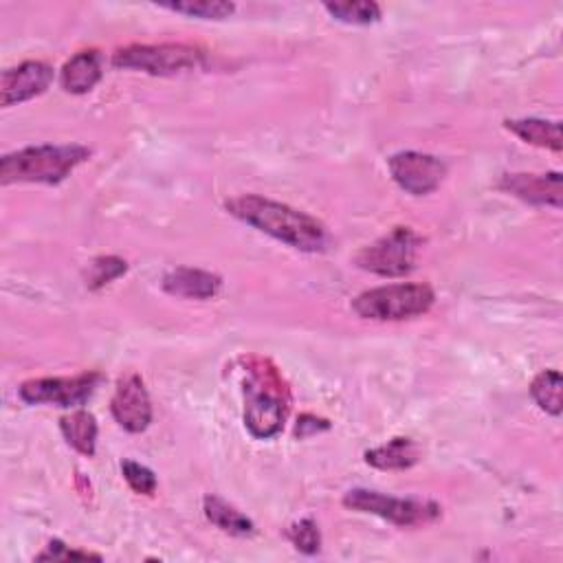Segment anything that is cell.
<instances>
[{
  "label": "cell",
  "mask_w": 563,
  "mask_h": 563,
  "mask_svg": "<svg viewBox=\"0 0 563 563\" xmlns=\"http://www.w3.org/2000/svg\"><path fill=\"white\" fill-rule=\"evenodd\" d=\"M286 537L291 539V543L304 552V554H315L319 552L321 548V535H319V526L315 524V519L306 517L297 524H293L289 530H286Z\"/></svg>",
  "instance_id": "cell-23"
},
{
  "label": "cell",
  "mask_w": 563,
  "mask_h": 563,
  "mask_svg": "<svg viewBox=\"0 0 563 563\" xmlns=\"http://www.w3.org/2000/svg\"><path fill=\"white\" fill-rule=\"evenodd\" d=\"M324 10L339 23L345 25H372L382 19V8L370 0H356V3H326Z\"/></svg>",
  "instance_id": "cell-21"
},
{
  "label": "cell",
  "mask_w": 563,
  "mask_h": 563,
  "mask_svg": "<svg viewBox=\"0 0 563 563\" xmlns=\"http://www.w3.org/2000/svg\"><path fill=\"white\" fill-rule=\"evenodd\" d=\"M159 8L203 21H223L236 12L234 3H223V0H183V3H161Z\"/></svg>",
  "instance_id": "cell-19"
},
{
  "label": "cell",
  "mask_w": 563,
  "mask_h": 563,
  "mask_svg": "<svg viewBox=\"0 0 563 563\" xmlns=\"http://www.w3.org/2000/svg\"><path fill=\"white\" fill-rule=\"evenodd\" d=\"M227 212L238 221L256 227L258 232L300 251L315 254L324 251L328 245V232L324 223L284 203L247 195L227 201Z\"/></svg>",
  "instance_id": "cell-1"
},
{
  "label": "cell",
  "mask_w": 563,
  "mask_h": 563,
  "mask_svg": "<svg viewBox=\"0 0 563 563\" xmlns=\"http://www.w3.org/2000/svg\"><path fill=\"white\" fill-rule=\"evenodd\" d=\"M392 178L412 197H425L434 192L447 174V165L432 154L399 152L388 161Z\"/></svg>",
  "instance_id": "cell-9"
},
{
  "label": "cell",
  "mask_w": 563,
  "mask_h": 563,
  "mask_svg": "<svg viewBox=\"0 0 563 563\" xmlns=\"http://www.w3.org/2000/svg\"><path fill=\"white\" fill-rule=\"evenodd\" d=\"M506 128L517 134L521 141L546 148L552 152H561V124L559 121H546V119H508L504 121Z\"/></svg>",
  "instance_id": "cell-16"
},
{
  "label": "cell",
  "mask_w": 563,
  "mask_h": 563,
  "mask_svg": "<svg viewBox=\"0 0 563 563\" xmlns=\"http://www.w3.org/2000/svg\"><path fill=\"white\" fill-rule=\"evenodd\" d=\"M421 243V236H417L410 227H397L377 243L363 247L356 256V265L363 271L384 278H403L414 271Z\"/></svg>",
  "instance_id": "cell-6"
},
{
  "label": "cell",
  "mask_w": 563,
  "mask_h": 563,
  "mask_svg": "<svg viewBox=\"0 0 563 563\" xmlns=\"http://www.w3.org/2000/svg\"><path fill=\"white\" fill-rule=\"evenodd\" d=\"M99 384H102L99 372H84V374H78V377L32 379L21 386V399L30 406L51 403L58 408H80L93 397Z\"/></svg>",
  "instance_id": "cell-8"
},
{
  "label": "cell",
  "mask_w": 563,
  "mask_h": 563,
  "mask_svg": "<svg viewBox=\"0 0 563 563\" xmlns=\"http://www.w3.org/2000/svg\"><path fill=\"white\" fill-rule=\"evenodd\" d=\"M421 458V449L412 438H392L390 443L365 451V462L382 471H406Z\"/></svg>",
  "instance_id": "cell-15"
},
{
  "label": "cell",
  "mask_w": 563,
  "mask_h": 563,
  "mask_svg": "<svg viewBox=\"0 0 563 563\" xmlns=\"http://www.w3.org/2000/svg\"><path fill=\"white\" fill-rule=\"evenodd\" d=\"M328 427H330L328 421L317 419V417H310V414H304V417L297 421L295 434H297V438H308V436H313V434H317V432H326Z\"/></svg>",
  "instance_id": "cell-26"
},
{
  "label": "cell",
  "mask_w": 563,
  "mask_h": 563,
  "mask_svg": "<svg viewBox=\"0 0 563 563\" xmlns=\"http://www.w3.org/2000/svg\"><path fill=\"white\" fill-rule=\"evenodd\" d=\"M223 280L210 271L178 267L163 278V289L169 295L187 300H212L219 295Z\"/></svg>",
  "instance_id": "cell-13"
},
{
  "label": "cell",
  "mask_w": 563,
  "mask_h": 563,
  "mask_svg": "<svg viewBox=\"0 0 563 563\" xmlns=\"http://www.w3.org/2000/svg\"><path fill=\"white\" fill-rule=\"evenodd\" d=\"M102 75H104L102 54L99 51H80L62 67L60 84L67 93L84 95L91 89H95V84L102 80Z\"/></svg>",
  "instance_id": "cell-14"
},
{
  "label": "cell",
  "mask_w": 563,
  "mask_h": 563,
  "mask_svg": "<svg viewBox=\"0 0 563 563\" xmlns=\"http://www.w3.org/2000/svg\"><path fill=\"white\" fill-rule=\"evenodd\" d=\"M504 192L521 199L530 206L561 208V174H506L500 183Z\"/></svg>",
  "instance_id": "cell-12"
},
{
  "label": "cell",
  "mask_w": 563,
  "mask_h": 563,
  "mask_svg": "<svg viewBox=\"0 0 563 563\" xmlns=\"http://www.w3.org/2000/svg\"><path fill=\"white\" fill-rule=\"evenodd\" d=\"M203 54L187 45H132L119 49L113 58L117 69H134L150 75H176L187 69H197Z\"/></svg>",
  "instance_id": "cell-7"
},
{
  "label": "cell",
  "mask_w": 563,
  "mask_h": 563,
  "mask_svg": "<svg viewBox=\"0 0 563 563\" xmlns=\"http://www.w3.org/2000/svg\"><path fill=\"white\" fill-rule=\"evenodd\" d=\"M343 504L356 513L377 515L386 521L397 526H423L441 517V506L427 500H412V497H390L379 491L367 489H352L345 493Z\"/></svg>",
  "instance_id": "cell-5"
},
{
  "label": "cell",
  "mask_w": 563,
  "mask_h": 563,
  "mask_svg": "<svg viewBox=\"0 0 563 563\" xmlns=\"http://www.w3.org/2000/svg\"><path fill=\"white\" fill-rule=\"evenodd\" d=\"M121 473H124L126 482L130 484V489L134 493L152 495L156 491V476L148 467H143L134 460H124L121 462Z\"/></svg>",
  "instance_id": "cell-24"
},
{
  "label": "cell",
  "mask_w": 563,
  "mask_h": 563,
  "mask_svg": "<svg viewBox=\"0 0 563 563\" xmlns=\"http://www.w3.org/2000/svg\"><path fill=\"white\" fill-rule=\"evenodd\" d=\"M38 559L45 561V559H102V556L99 554H91V552H82V550H73L67 543L54 539L49 543V548L43 554H38Z\"/></svg>",
  "instance_id": "cell-25"
},
{
  "label": "cell",
  "mask_w": 563,
  "mask_h": 563,
  "mask_svg": "<svg viewBox=\"0 0 563 563\" xmlns=\"http://www.w3.org/2000/svg\"><path fill=\"white\" fill-rule=\"evenodd\" d=\"M561 386H563L561 374L556 370H546L532 382L530 395L543 412L559 417L561 414Z\"/></svg>",
  "instance_id": "cell-20"
},
{
  "label": "cell",
  "mask_w": 563,
  "mask_h": 563,
  "mask_svg": "<svg viewBox=\"0 0 563 563\" xmlns=\"http://www.w3.org/2000/svg\"><path fill=\"white\" fill-rule=\"evenodd\" d=\"M54 78V69L45 62H25L16 69H10L0 78V104L10 108L14 104L34 99L51 86Z\"/></svg>",
  "instance_id": "cell-11"
},
{
  "label": "cell",
  "mask_w": 563,
  "mask_h": 563,
  "mask_svg": "<svg viewBox=\"0 0 563 563\" xmlns=\"http://www.w3.org/2000/svg\"><path fill=\"white\" fill-rule=\"evenodd\" d=\"M91 156L84 145H32L0 159V183H62Z\"/></svg>",
  "instance_id": "cell-2"
},
{
  "label": "cell",
  "mask_w": 563,
  "mask_h": 563,
  "mask_svg": "<svg viewBox=\"0 0 563 563\" xmlns=\"http://www.w3.org/2000/svg\"><path fill=\"white\" fill-rule=\"evenodd\" d=\"M60 430L67 438V443L78 449L84 456H93L95 454V445H97V421L91 412L86 410H78L69 417H64L60 421Z\"/></svg>",
  "instance_id": "cell-17"
},
{
  "label": "cell",
  "mask_w": 563,
  "mask_h": 563,
  "mask_svg": "<svg viewBox=\"0 0 563 563\" xmlns=\"http://www.w3.org/2000/svg\"><path fill=\"white\" fill-rule=\"evenodd\" d=\"M436 295L427 284H388L361 293L352 308L363 319L401 321L427 313Z\"/></svg>",
  "instance_id": "cell-3"
},
{
  "label": "cell",
  "mask_w": 563,
  "mask_h": 563,
  "mask_svg": "<svg viewBox=\"0 0 563 563\" xmlns=\"http://www.w3.org/2000/svg\"><path fill=\"white\" fill-rule=\"evenodd\" d=\"M203 508H206V517L214 526H219L221 530H225L230 535L245 537V535L254 532V521L247 515H243L236 506L227 504L225 500H221L216 495H208L203 502Z\"/></svg>",
  "instance_id": "cell-18"
},
{
  "label": "cell",
  "mask_w": 563,
  "mask_h": 563,
  "mask_svg": "<svg viewBox=\"0 0 563 563\" xmlns=\"http://www.w3.org/2000/svg\"><path fill=\"white\" fill-rule=\"evenodd\" d=\"M110 412L115 421L130 434H141L152 421V406L139 374L130 372L119 379L115 397L110 401Z\"/></svg>",
  "instance_id": "cell-10"
},
{
  "label": "cell",
  "mask_w": 563,
  "mask_h": 563,
  "mask_svg": "<svg viewBox=\"0 0 563 563\" xmlns=\"http://www.w3.org/2000/svg\"><path fill=\"white\" fill-rule=\"evenodd\" d=\"M126 271H128V265L121 258H115V256L97 258V260H93V265L89 269V278H86L89 282L86 284H89V289L97 291V289L110 284L113 280H117L119 275H124Z\"/></svg>",
  "instance_id": "cell-22"
},
{
  "label": "cell",
  "mask_w": 563,
  "mask_h": 563,
  "mask_svg": "<svg viewBox=\"0 0 563 563\" xmlns=\"http://www.w3.org/2000/svg\"><path fill=\"white\" fill-rule=\"evenodd\" d=\"M247 406L245 425L256 438H273L282 432L286 421V399L284 388L275 370L254 367L251 382L247 384Z\"/></svg>",
  "instance_id": "cell-4"
}]
</instances>
